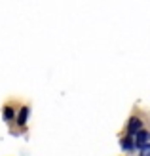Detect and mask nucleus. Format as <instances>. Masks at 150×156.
Instances as JSON below:
<instances>
[{
    "label": "nucleus",
    "instance_id": "6",
    "mask_svg": "<svg viewBox=\"0 0 150 156\" xmlns=\"http://www.w3.org/2000/svg\"><path fill=\"white\" fill-rule=\"evenodd\" d=\"M141 156H150V145H146V147L141 149Z\"/></svg>",
    "mask_w": 150,
    "mask_h": 156
},
{
    "label": "nucleus",
    "instance_id": "4",
    "mask_svg": "<svg viewBox=\"0 0 150 156\" xmlns=\"http://www.w3.org/2000/svg\"><path fill=\"white\" fill-rule=\"evenodd\" d=\"M122 147H124V149H125V151H131V149H133V147H135V141H133V139H131V137H125V139H124V141H122Z\"/></svg>",
    "mask_w": 150,
    "mask_h": 156
},
{
    "label": "nucleus",
    "instance_id": "2",
    "mask_svg": "<svg viewBox=\"0 0 150 156\" xmlns=\"http://www.w3.org/2000/svg\"><path fill=\"white\" fill-rule=\"evenodd\" d=\"M127 129H129V133H139L141 131V120L139 118H131L129 124H127Z\"/></svg>",
    "mask_w": 150,
    "mask_h": 156
},
{
    "label": "nucleus",
    "instance_id": "1",
    "mask_svg": "<svg viewBox=\"0 0 150 156\" xmlns=\"http://www.w3.org/2000/svg\"><path fill=\"white\" fill-rule=\"evenodd\" d=\"M148 141H150V133L148 131H139L137 133V137H135V147H146L148 145Z\"/></svg>",
    "mask_w": 150,
    "mask_h": 156
},
{
    "label": "nucleus",
    "instance_id": "5",
    "mask_svg": "<svg viewBox=\"0 0 150 156\" xmlns=\"http://www.w3.org/2000/svg\"><path fill=\"white\" fill-rule=\"evenodd\" d=\"M4 116H6V120H12L13 118V108L12 107H6L4 108Z\"/></svg>",
    "mask_w": 150,
    "mask_h": 156
},
{
    "label": "nucleus",
    "instance_id": "3",
    "mask_svg": "<svg viewBox=\"0 0 150 156\" xmlns=\"http://www.w3.org/2000/svg\"><path fill=\"white\" fill-rule=\"evenodd\" d=\"M27 118H29V107H21L19 116H17V124H19V126H25Z\"/></svg>",
    "mask_w": 150,
    "mask_h": 156
}]
</instances>
